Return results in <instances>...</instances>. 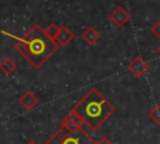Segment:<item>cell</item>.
<instances>
[{
  "instance_id": "8fae6325",
  "label": "cell",
  "mask_w": 160,
  "mask_h": 144,
  "mask_svg": "<svg viewBox=\"0 0 160 144\" xmlns=\"http://www.w3.org/2000/svg\"><path fill=\"white\" fill-rule=\"evenodd\" d=\"M158 54H159V55H160V45H159V46H158Z\"/></svg>"
},
{
  "instance_id": "8992f818",
  "label": "cell",
  "mask_w": 160,
  "mask_h": 144,
  "mask_svg": "<svg viewBox=\"0 0 160 144\" xmlns=\"http://www.w3.org/2000/svg\"><path fill=\"white\" fill-rule=\"evenodd\" d=\"M20 103H21L22 106H25L26 109H32V108L38 104V99L35 98L34 94H31V93H25V94L21 96Z\"/></svg>"
},
{
  "instance_id": "52a82bcc",
  "label": "cell",
  "mask_w": 160,
  "mask_h": 144,
  "mask_svg": "<svg viewBox=\"0 0 160 144\" xmlns=\"http://www.w3.org/2000/svg\"><path fill=\"white\" fill-rule=\"evenodd\" d=\"M149 116L150 119L155 123L160 125V104H156L150 111H149Z\"/></svg>"
},
{
  "instance_id": "3957f363",
  "label": "cell",
  "mask_w": 160,
  "mask_h": 144,
  "mask_svg": "<svg viewBox=\"0 0 160 144\" xmlns=\"http://www.w3.org/2000/svg\"><path fill=\"white\" fill-rule=\"evenodd\" d=\"M45 144H96L88 133L81 128L76 130H70L61 125L46 141Z\"/></svg>"
},
{
  "instance_id": "9c48e42d",
  "label": "cell",
  "mask_w": 160,
  "mask_h": 144,
  "mask_svg": "<svg viewBox=\"0 0 160 144\" xmlns=\"http://www.w3.org/2000/svg\"><path fill=\"white\" fill-rule=\"evenodd\" d=\"M96 144H112V141L108 136H102L99 141H96Z\"/></svg>"
},
{
  "instance_id": "30bf717a",
  "label": "cell",
  "mask_w": 160,
  "mask_h": 144,
  "mask_svg": "<svg viewBox=\"0 0 160 144\" xmlns=\"http://www.w3.org/2000/svg\"><path fill=\"white\" fill-rule=\"evenodd\" d=\"M26 144H38V143H36V141H34V140H30V141H29V143H26Z\"/></svg>"
},
{
  "instance_id": "ba28073f",
  "label": "cell",
  "mask_w": 160,
  "mask_h": 144,
  "mask_svg": "<svg viewBox=\"0 0 160 144\" xmlns=\"http://www.w3.org/2000/svg\"><path fill=\"white\" fill-rule=\"evenodd\" d=\"M150 33H151L154 36L160 38V21H156V23H154V24L151 25V28H150Z\"/></svg>"
},
{
  "instance_id": "6da1fadb",
  "label": "cell",
  "mask_w": 160,
  "mask_h": 144,
  "mask_svg": "<svg viewBox=\"0 0 160 144\" xmlns=\"http://www.w3.org/2000/svg\"><path fill=\"white\" fill-rule=\"evenodd\" d=\"M74 111L85 124L96 130L115 113V106L96 89H91L76 104Z\"/></svg>"
},
{
  "instance_id": "277c9868",
  "label": "cell",
  "mask_w": 160,
  "mask_h": 144,
  "mask_svg": "<svg viewBox=\"0 0 160 144\" xmlns=\"http://www.w3.org/2000/svg\"><path fill=\"white\" fill-rule=\"evenodd\" d=\"M149 69V64L141 58V56H135L131 63L128 65V70L135 76V78H141Z\"/></svg>"
},
{
  "instance_id": "7a4b0ae2",
  "label": "cell",
  "mask_w": 160,
  "mask_h": 144,
  "mask_svg": "<svg viewBox=\"0 0 160 144\" xmlns=\"http://www.w3.org/2000/svg\"><path fill=\"white\" fill-rule=\"evenodd\" d=\"M19 48L34 66H39L55 50V44L44 31L35 26Z\"/></svg>"
},
{
  "instance_id": "5b68a950",
  "label": "cell",
  "mask_w": 160,
  "mask_h": 144,
  "mask_svg": "<svg viewBox=\"0 0 160 144\" xmlns=\"http://www.w3.org/2000/svg\"><path fill=\"white\" fill-rule=\"evenodd\" d=\"M110 19L112 20V23H114L116 26H122V25H125V24L130 20V15H129V13H128L125 9H122L121 6H119V8L110 15Z\"/></svg>"
}]
</instances>
